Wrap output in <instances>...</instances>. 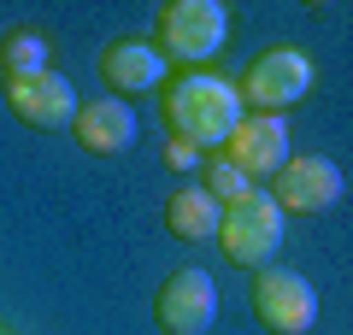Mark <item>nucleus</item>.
<instances>
[{
  "label": "nucleus",
  "instance_id": "9",
  "mask_svg": "<svg viewBox=\"0 0 353 335\" xmlns=\"http://www.w3.org/2000/svg\"><path fill=\"white\" fill-rule=\"evenodd\" d=\"M230 165H236L241 176H277L283 171V159H289V130H283V118H259V112H241V124L230 130V141L224 148Z\"/></svg>",
  "mask_w": 353,
  "mask_h": 335
},
{
  "label": "nucleus",
  "instance_id": "2",
  "mask_svg": "<svg viewBox=\"0 0 353 335\" xmlns=\"http://www.w3.org/2000/svg\"><path fill=\"white\" fill-rule=\"evenodd\" d=\"M218 241H224L230 265L265 271V265L277 259V247H283V212H277V200L265 194V188H248L241 200H230L224 218H218Z\"/></svg>",
  "mask_w": 353,
  "mask_h": 335
},
{
  "label": "nucleus",
  "instance_id": "7",
  "mask_svg": "<svg viewBox=\"0 0 353 335\" xmlns=\"http://www.w3.org/2000/svg\"><path fill=\"white\" fill-rule=\"evenodd\" d=\"M153 318L171 335H206L218 323V283L201 265H183V271L165 276V288L153 294Z\"/></svg>",
  "mask_w": 353,
  "mask_h": 335
},
{
  "label": "nucleus",
  "instance_id": "8",
  "mask_svg": "<svg viewBox=\"0 0 353 335\" xmlns=\"http://www.w3.org/2000/svg\"><path fill=\"white\" fill-rule=\"evenodd\" d=\"M6 106H12V118L18 124H30V130H71V118H77V83L65 71H36V77H12L6 83Z\"/></svg>",
  "mask_w": 353,
  "mask_h": 335
},
{
  "label": "nucleus",
  "instance_id": "15",
  "mask_svg": "<svg viewBox=\"0 0 353 335\" xmlns=\"http://www.w3.org/2000/svg\"><path fill=\"white\" fill-rule=\"evenodd\" d=\"M194 159H201V153H194V148H189V141H171V165H176V171H189V165H194Z\"/></svg>",
  "mask_w": 353,
  "mask_h": 335
},
{
  "label": "nucleus",
  "instance_id": "12",
  "mask_svg": "<svg viewBox=\"0 0 353 335\" xmlns=\"http://www.w3.org/2000/svg\"><path fill=\"white\" fill-rule=\"evenodd\" d=\"M218 218H224V206H218L201 183L176 188V194L165 200V223H171L176 241H206V236H218Z\"/></svg>",
  "mask_w": 353,
  "mask_h": 335
},
{
  "label": "nucleus",
  "instance_id": "14",
  "mask_svg": "<svg viewBox=\"0 0 353 335\" xmlns=\"http://www.w3.org/2000/svg\"><path fill=\"white\" fill-rule=\"evenodd\" d=\"M201 188H206V194H212V200H218V206H230V200H241V194H248V188H253V183H248V176H241V171H236V165H230V159H224V153H218V159H212V165H206V183H201Z\"/></svg>",
  "mask_w": 353,
  "mask_h": 335
},
{
  "label": "nucleus",
  "instance_id": "10",
  "mask_svg": "<svg viewBox=\"0 0 353 335\" xmlns=\"http://www.w3.org/2000/svg\"><path fill=\"white\" fill-rule=\"evenodd\" d=\"M136 112H130V100L118 94H101V100H83L71 118V136L83 141V153H94V159H118V153L136 148Z\"/></svg>",
  "mask_w": 353,
  "mask_h": 335
},
{
  "label": "nucleus",
  "instance_id": "6",
  "mask_svg": "<svg viewBox=\"0 0 353 335\" xmlns=\"http://www.w3.org/2000/svg\"><path fill=\"white\" fill-rule=\"evenodd\" d=\"M224 36H230V12L218 0H171L159 12V41H165L171 59L201 65V59H212L224 48Z\"/></svg>",
  "mask_w": 353,
  "mask_h": 335
},
{
  "label": "nucleus",
  "instance_id": "13",
  "mask_svg": "<svg viewBox=\"0 0 353 335\" xmlns=\"http://www.w3.org/2000/svg\"><path fill=\"white\" fill-rule=\"evenodd\" d=\"M0 71H6V83L48 71V36L41 30H12V36L0 41Z\"/></svg>",
  "mask_w": 353,
  "mask_h": 335
},
{
  "label": "nucleus",
  "instance_id": "5",
  "mask_svg": "<svg viewBox=\"0 0 353 335\" xmlns=\"http://www.w3.org/2000/svg\"><path fill=\"white\" fill-rule=\"evenodd\" d=\"M253 318L271 335H306L318 323V288L306 283L301 271L265 265V271L253 276Z\"/></svg>",
  "mask_w": 353,
  "mask_h": 335
},
{
  "label": "nucleus",
  "instance_id": "3",
  "mask_svg": "<svg viewBox=\"0 0 353 335\" xmlns=\"http://www.w3.org/2000/svg\"><path fill=\"white\" fill-rule=\"evenodd\" d=\"M312 83H318V71H312V59H306L301 48H271V53H259V59L248 65V77L236 83V94H241V106H253L259 118H277V112L301 106V100L312 94Z\"/></svg>",
  "mask_w": 353,
  "mask_h": 335
},
{
  "label": "nucleus",
  "instance_id": "11",
  "mask_svg": "<svg viewBox=\"0 0 353 335\" xmlns=\"http://www.w3.org/2000/svg\"><path fill=\"white\" fill-rule=\"evenodd\" d=\"M101 77L118 88V94H148V88L165 83V53L141 36H124V41H106L101 48Z\"/></svg>",
  "mask_w": 353,
  "mask_h": 335
},
{
  "label": "nucleus",
  "instance_id": "1",
  "mask_svg": "<svg viewBox=\"0 0 353 335\" xmlns=\"http://www.w3.org/2000/svg\"><path fill=\"white\" fill-rule=\"evenodd\" d=\"M241 94L236 83H224V77H206V71H189L176 77L171 88H165V124H171L176 141H189L194 153L201 148H224L230 130L241 124Z\"/></svg>",
  "mask_w": 353,
  "mask_h": 335
},
{
  "label": "nucleus",
  "instance_id": "4",
  "mask_svg": "<svg viewBox=\"0 0 353 335\" xmlns=\"http://www.w3.org/2000/svg\"><path fill=\"white\" fill-rule=\"evenodd\" d=\"M265 194L277 200L283 218H312V212H330L341 194H347V176H341L336 159H324V153H294V159H283V171L271 176V188Z\"/></svg>",
  "mask_w": 353,
  "mask_h": 335
}]
</instances>
